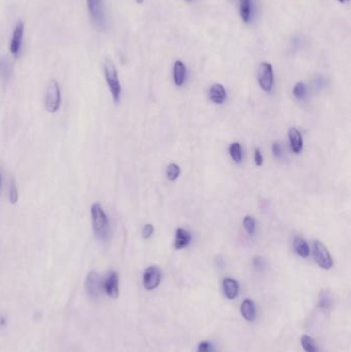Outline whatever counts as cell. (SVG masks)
<instances>
[{
    "label": "cell",
    "mask_w": 351,
    "mask_h": 352,
    "mask_svg": "<svg viewBox=\"0 0 351 352\" xmlns=\"http://www.w3.org/2000/svg\"><path fill=\"white\" fill-rule=\"evenodd\" d=\"M135 1H136L137 3H139V4H140V3H142V2H144V0H135Z\"/></svg>",
    "instance_id": "1f68e13d"
},
{
    "label": "cell",
    "mask_w": 351,
    "mask_h": 352,
    "mask_svg": "<svg viewBox=\"0 0 351 352\" xmlns=\"http://www.w3.org/2000/svg\"><path fill=\"white\" fill-rule=\"evenodd\" d=\"M301 344H302V347L306 352H319L314 340L308 335H303L301 337Z\"/></svg>",
    "instance_id": "ffe728a7"
},
{
    "label": "cell",
    "mask_w": 351,
    "mask_h": 352,
    "mask_svg": "<svg viewBox=\"0 0 351 352\" xmlns=\"http://www.w3.org/2000/svg\"><path fill=\"white\" fill-rule=\"evenodd\" d=\"M252 1L253 0H240V15L244 23H248L252 18Z\"/></svg>",
    "instance_id": "ac0fdd59"
},
{
    "label": "cell",
    "mask_w": 351,
    "mask_h": 352,
    "mask_svg": "<svg viewBox=\"0 0 351 352\" xmlns=\"http://www.w3.org/2000/svg\"><path fill=\"white\" fill-rule=\"evenodd\" d=\"M241 314L247 321H254L256 316V310L254 302L250 299L243 301L241 305Z\"/></svg>",
    "instance_id": "9a60e30c"
},
{
    "label": "cell",
    "mask_w": 351,
    "mask_h": 352,
    "mask_svg": "<svg viewBox=\"0 0 351 352\" xmlns=\"http://www.w3.org/2000/svg\"><path fill=\"white\" fill-rule=\"evenodd\" d=\"M162 279L161 269L157 266H150L144 274V287L147 290H153L158 288Z\"/></svg>",
    "instance_id": "ba28073f"
},
{
    "label": "cell",
    "mask_w": 351,
    "mask_h": 352,
    "mask_svg": "<svg viewBox=\"0 0 351 352\" xmlns=\"http://www.w3.org/2000/svg\"><path fill=\"white\" fill-rule=\"evenodd\" d=\"M191 236L189 231L185 230V229H177L176 230V235H175V241H174V247L175 249H182L187 247L190 242H191Z\"/></svg>",
    "instance_id": "5bb4252c"
},
{
    "label": "cell",
    "mask_w": 351,
    "mask_h": 352,
    "mask_svg": "<svg viewBox=\"0 0 351 352\" xmlns=\"http://www.w3.org/2000/svg\"><path fill=\"white\" fill-rule=\"evenodd\" d=\"M103 290L108 297L115 299L119 297V275L114 271H110L103 279Z\"/></svg>",
    "instance_id": "9c48e42d"
},
{
    "label": "cell",
    "mask_w": 351,
    "mask_h": 352,
    "mask_svg": "<svg viewBox=\"0 0 351 352\" xmlns=\"http://www.w3.org/2000/svg\"><path fill=\"white\" fill-rule=\"evenodd\" d=\"M229 152L234 162L237 164H240L242 162V147L239 142H234V144H232L230 145Z\"/></svg>",
    "instance_id": "d6986e66"
},
{
    "label": "cell",
    "mask_w": 351,
    "mask_h": 352,
    "mask_svg": "<svg viewBox=\"0 0 351 352\" xmlns=\"http://www.w3.org/2000/svg\"><path fill=\"white\" fill-rule=\"evenodd\" d=\"M0 183H1V176H0Z\"/></svg>",
    "instance_id": "d6a6232c"
},
{
    "label": "cell",
    "mask_w": 351,
    "mask_h": 352,
    "mask_svg": "<svg viewBox=\"0 0 351 352\" xmlns=\"http://www.w3.org/2000/svg\"><path fill=\"white\" fill-rule=\"evenodd\" d=\"M154 231H155V229L152 224H145L144 229H142V237H144V239H148L154 234Z\"/></svg>",
    "instance_id": "4316f807"
},
{
    "label": "cell",
    "mask_w": 351,
    "mask_h": 352,
    "mask_svg": "<svg viewBox=\"0 0 351 352\" xmlns=\"http://www.w3.org/2000/svg\"><path fill=\"white\" fill-rule=\"evenodd\" d=\"M258 85L265 92H271L274 86L273 67L268 62L261 63L257 71Z\"/></svg>",
    "instance_id": "5b68a950"
},
{
    "label": "cell",
    "mask_w": 351,
    "mask_h": 352,
    "mask_svg": "<svg viewBox=\"0 0 351 352\" xmlns=\"http://www.w3.org/2000/svg\"><path fill=\"white\" fill-rule=\"evenodd\" d=\"M223 287L224 295L228 299L233 300L237 297L239 286L236 280H234L232 278H224L223 282Z\"/></svg>",
    "instance_id": "2e32d148"
},
{
    "label": "cell",
    "mask_w": 351,
    "mask_h": 352,
    "mask_svg": "<svg viewBox=\"0 0 351 352\" xmlns=\"http://www.w3.org/2000/svg\"><path fill=\"white\" fill-rule=\"evenodd\" d=\"M292 93L298 100H304L307 96V86L304 82H297L294 90H292Z\"/></svg>",
    "instance_id": "44dd1931"
},
{
    "label": "cell",
    "mask_w": 351,
    "mask_h": 352,
    "mask_svg": "<svg viewBox=\"0 0 351 352\" xmlns=\"http://www.w3.org/2000/svg\"><path fill=\"white\" fill-rule=\"evenodd\" d=\"M332 304V299L331 297L329 296V293L327 291H322L320 293V297H319V306L320 308H324L327 309L331 306Z\"/></svg>",
    "instance_id": "d4e9b609"
},
{
    "label": "cell",
    "mask_w": 351,
    "mask_h": 352,
    "mask_svg": "<svg viewBox=\"0 0 351 352\" xmlns=\"http://www.w3.org/2000/svg\"><path fill=\"white\" fill-rule=\"evenodd\" d=\"M338 1H339V2H341V3H345V2L349 1V0H338Z\"/></svg>",
    "instance_id": "4dcf8cb0"
},
{
    "label": "cell",
    "mask_w": 351,
    "mask_h": 352,
    "mask_svg": "<svg viewBox=\"0 0 351 352\" xmlns=\"http://www.w3.org/2000/svg\"><path fill=\"white\" fill-rule=\"evenodd\" d=\"M263 258L262 257H260V256H255V258H254V265L255 266V267H257V268H260V267H262L263 266Z\"/></svg>",
    "instance_id": "f546056e"
},
{
    "label": "cell",
    "mask_w": 351,
    "mask_h": 352,
    "mask_svg": "<svg viewBox=\"0 0 351 352\" xmlns=\"http://www.w3.org/2000/svg\"><path fill=\"white\" fill-rule=\"evenodd\" d=\"M209 97L215 104H223L227 100V91L221 83H214L209 90Z\"/></svg>",
    "instance_id": "7c38bea8"
},
{
    "label": "cell",
    "mask_w": 351,
    "mask_h": 352,
    "mask_svg": "<svg viewBox=\"0 0 351 352\" xmlns=\"http://www.w3.org/2000/svg\"><path fill=\"white\" fill-rule=\"evenodd\" d=\"M198 352H214L213 347L210 343L208 342H201L198 347Z\"/></svg>",
    "instance_id": "83f0119b"
},
{
    "label": "cell",
    "mask_w": 351,
    "mask_h": 352,
    "mask_svg": "<svg viewBox=\"0 0 351 352\" xmlns=\"http://www.w3.org/2000/svg\"><path fill=\"white\" fill-rule=\"evenodd\" d=\"M314 258L320 268L324 270H330L333 267V258L330 251L320 241L314 242Z\"/></svg>",
    "instance_id": "52a82bcc"
},
{
    "label": "cell",
    "mask_w": 351,
    "mask_h": 352,
    "mask_svg": "<svg viewBox=\"0 0 351 352\" xmlns=\"http://www.w3.org/2000/svg\"><path fill=\"white\" fill-rule=\"evenodd\" d=\"M273 155L276 159H281L284 155V145L281 141H276L273 144L272 146Z\"/></svg>",
    "instance_id": "cb8c5ba5"
},
{
    "label": "cell",
    "mask_w": 351,
    "mask_h": 352,
    "mask_svg": "<svg viewBox=\"0 0 351 352\" xmlns=\"http://www.w3.org/2000/svg\"><path fill=\"white\" fill-rule=\"evenodd\" d=\"M255 162L256 164V166H262L263 165V156H262V153L261 150L258 148H255Z\"/></svg>",
    "instance_id": "f1b7e54d"
},
{
    "label": "cell",
    "mask_w": 351,
    "mask_h": 352,
    "mask_svg": "<svg viewBox=\"0 0 351 352\" xmlns=\"http://www.w3.org/2000/svg\"><path fill=\"white\" fill-rule=\"evenodd\" d=\"M86 290L88 295L93 300H97L102 296V293L104 292L103 279L97 272L91 271L88 274L86 280Z\"/></svg>",
    "instance_id": "8992f818"
},
{
    "label": "cell",
    "mask_w": 351,
    "mask_h": 352,
    "mask_svg": "<svg viewBox=\"0 0 351 352\" xmlns=\"http://www.w3.org/2000/svg\"><path fill=\"white\" fill-rule=\"evenodd\" d=\"M243 225L246 230V232L249 235H254L255 230V221L253 219L252 216H245L243 220Z\"/></svg>",
    "instance_id": "603a6c76"
},
{
    "label": "cell",
    "mask_w": 351,
    "mask_h": 352,
    "mask_svg": "<svg viewBox=\"0 0 351 352\" xmlns=\"http://www.w3.org/2000/svg\"><path fill=\"white\" fill-rule=\"evenodd\" d=\"M87 6L91 22L98 29H103L105 26V16L102 0H87Z\"/></svg>",
    "instance_id": "277c9868"
},
{
    "label": "cell",
    "mask_w": 351,
    "mask_h": 352,
    "mask_svg": "<svg viewBox=\"0 0 351 352\" xmlns=\"http://www.w3.org/2000/svg\"><path fill=\"white\" fill-rule=\"evenodd\" d=\"M288 138L290 142L291 152L295 154H300L303 148V139L300 131L297 128H290L288 130Z\"/></svg>",
    "instance_id": "8fae6325"
},
{
    "label": "cell",
    "mask_w": 351,
    "mask_h": 352,
    "mask_svg": "<svg viewBox=\"0 0 351 352\" xmlns=\"http://www.w3.org/2000/svg\"><path fill=\"white\" fill-rule=\"evenodd\" d=\"M294 248L298 256L303 258H307L310 255V248H309L308 243L301 237H297L294 240Z\"/></svg>",
    "instance_id": "e0dca14e"
},
{
    "label": "cell",
    "mask_w": 351,
    "mask_h": 352,
    "mask_svg": "<svg viewBox=\"0 0 351 352\" xmlns=\"http://www.w3.org/2000/svg\"><path fill=\"white\" fill-rule=\"evenodd\" d=\"M91 216L95 236L100 240L105 239L110 232V221L101 204L94 203L91 206Z\"/></svg>",
    "instance_id": "6da1fadb"
},
{
    "label": "cell",
    "mask_w": 351,
    "mask_h": 352,
    "mask_svg": "<svg viewBox=\"0 0 351 352\" xmlns=\"http://www.w3.org/2000/svg\"><path fill=\"white\" fill-rule=\"evenodd\" d=\"M187 75V67L182 61L177 60L173 66V80L174 83L177 87H181L186 80Z\"/></svg>",
    "instance_id": "4fadbf2b"
},
{
    "label": "cell",
    "mask_w": 351,
    "mask_h": 352,
    "mask_svg": "<svg viewBox=\"0 0 351 352\" xmlns=\"http://www.w3.org/2000/svg\"><path fill=\"white\" fill-rule=\"evenodd\" d=\"M24 23L22 21H19L16 23V27L13 31V36L11 40V46H10V51L11 54L15 57H18L21 53L22 48V43H23V36H24Z\"/></svg>",
    "instance_id": "30bf717a"
},
{
    "label": "cell",
    "mask_w": 351,
    "mask_h": 352,
    "mask_svg": "<svg viewBox=\"0 0 351 352\" xmlns=\"http://www.w3.org/2000/svg\"><path fill=\"white\" fill-rule=\"evenodd\" d=\"M166 174H167V177H168V179L170 181H175L178 178V176L180 175L179 166L177 164H175V163L170 164L168 167H167Z\"/></svg>",
    "instance_id": "7402d4cb"
},
{
    "label": "cell",
    "mask_w": 351,
    "mask_h": 352,
    "mask_svg": "<svg viewBox=\"0 0 351 352\" xmlns=\"http://www.w3.org/2000/svg\"><path fill=\"white\" fill-rule=\"evenodd\" d=\"M104 75L107 86L110 88L112 96L113 98V101L115 103H119L121 100L122 87L119 80L118 70H116L113 62L110 60V59H106L104 62Z\"/></svg>",
    "instance_id": "7a4b0ae2"
},
{
    "label": "cell",
    "mask_w": 351,
    "mask_h": 352,
    "mask_svg": "<svg viewBox=\"0 0 351 352\" xmlns=\"http://www.w3.org/2000/svg\"><path fill=\"white\" fill-rule=\"evenodd\" d=\"M19 199V194H18V189L16 187V183L13 180L12 184H11V189H10V200L13 204H16L18 202Z\"/></svg>",
    "instance_id": "484cf974"
},
{
    "label": "cell",
    "mask_w": 351,
    "mask_h": 352,
    "mask_svg": "<svg viewBox=\"0 0 351 352\" xmlns=\"http://www.w3.org/2000/svg\"><path fill=\"white\" fill-rule=\"evenodd\" d=\"M61 104V90L57 80H52L48 83L46 95V108L48 112L55 113L59 111Z\"/></svg>",
    "instance_id": "3957f363"
},
{
    "label": "cell",
    "mask_w": 351,
    "mask_h": 352,
    "mask_svg": "<svg viewBox=\"0 0 351 352\" xmlns=\"http://www.w3.org/2000/svg\"><path fill=\"white\" fill-rule=\"evenodd\" d=\"M189 1H190V0H189Z\"/></svg>",
    "instance_id": "836d02e7"
}]
</instances>
